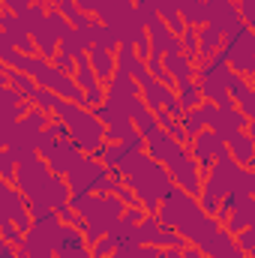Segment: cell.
Segmentation results:
<instances>
[{"instance_id":"13","label":"cell","mask_w":255,"mask_h":258,"mask_svg":"<svg viewBox=\"0 0 255 258\" xmlns=\"http://www.w3.org/2000/svg\"><path fill=\"white\" fill-rule=\"evenodd\" d=\"M3 84H9V87H15L27 102H33L36 99V93H39V84H36V78L33 75H27V72H21V69H12V66H3Z\"/></svg>"},{"instance_id":"31","label":"cell","mask_w":255,"mask_h":258,"mask_svg":"<svg viewBox=\"0 0 255 258\" xmlns=\"http://www.w3.org/2000/svg\"><path fill=\"white\" fill-rule=\"evenodd\" d=\"M45 3H48V6H63L66 0H45Z\"/></svg>"},{"instance_id":"14","label":"cell","mask_w":255,"mask_h":258,"mask_svg":"<svg viewBox=\"0 0 255 258\" xmlns=\"http://www.w3.org/2000/svg\"><path fill=\"white\" fill-rule=\"evenodd\" d=\"M249 225H255V198L243 195L240 204H237V207L231 210V216L225 219V228H228L231 234H240V231H246Z\"/></svg>"},{"instance_id":"20","label":"cell","mask_w":255,"mask_h":258,"mask_svg":"<svg viewBox=\"0 0 255 258\" xmlns=\"http://www.w3.org/2000/svg\"><path fill=\"white\" fill-rule=\"evenodd\" d=\"M183 129H186V135L195 138L198 132H204L207 129V114H204V105H198V108H192L183 114Z\"/></svg>"},{"instance_id":"5","label":"cell","mask_w":255,"mask_h":258,"mask_svg":"<svg viewBox=\"0 0 255 258\" xmlns=\"http://www.w3.org/2000/svg\"><path fill=\"white\" fill-rule=\"evenodd\" d=\"M0 24H3V36H0V42H9L12 48H18V51H24V54H39L36 39L27 33V27L21 24V18H18L15 12H6V9H3Z\"/></svg>"},{"instance_id":"17","label":"cell","mask_w":255,"mask_h":258,"mask_svg":"<svg viewBox=\"0 0 255 258\" xmlns=\"http://www.w3.org/2000/svg\"><path fill=\"white\" fill-rule=\"evenodd\" d=\"M180 12H183V21H186L189 27H204V24H210V3H207V0H186Z\"/></svg>"},{"instance_id":"10","label":"cell","mask_w":255,"mask_h":258,"mask_svg":"<svg viewBox=\"0 0 255 258\" xmlns=\"http://www.w3.org/2000/svg\"><path fill=\"white\" fill-rule=\"evenodd\" d=\"M222 45H225V33L219 27H213V24L198 27V63L213 60L222 51Z\"/></svg>"},{"instance_id":"27","label":"cell","mask_w":255,"mask_h":258,"mask_svg":"<svg viewBox=\"0 0 255 258\" xmlns=\"http://www.w3.org/2000/svg\"><path fill=\"white\" fill-rule=\"evenodd\" d=\"M75 3H78V6H81V9H84L87 15L99 18V12L105 9V3H108V0H75Z\"/></svg>"},{"instance_id":"22","label":"cell","mask_w":255,"mask_h":258,"mask_svg":"<svg viewBox=\"0 0 255 258\" xmlns=\"http://www.w3.org/2000/svg\"><path fill=\"white\" fill-rule=\"evenodd\" d=\"M51 117H54V114L42 111L39 105H30V108L24 111V117H21V120H24L27 126H33V129H39V132H42V129H48V123H51Z\"/></svg>"},{"instance_id":"4","label":"cell","mask_w":255,"mask_h":258,"mask_svg":"<svg viewBox=\"0 0 255 258\" xmlns=\"http://www.w3.org/2000/svg\"><path fill=\"white\" fill-rule=\"evenodd\" d=\"M198 249L210 258H249V252L240 249L237 234H231L225 225H219L213 234H207V237L198 243Z\"/></svg>"},{"instance_id":"7","label":"cell","mask_w":255,"mask_h":258,"mask_svg":"<svg viewBox=\"0 0 255 258\" xmlns=\"http://www.w3.org/2000/svg\"><path fill=\"white\" fill-rule=\"evenodd\" d=\"M168 174H171V180L183 189V192L195 195V198H201V192H204V171H201V165L192 159V153L183 159V162H177L174 168H168Z\"/></svg>"},{"instance_id":"19","label":"cell","mask_w":255,"mask_h":258,"mask_svg":"<svg viewBox=\"0 0 255 258\" xmlns=\"http://www.w3.org/2000/svg\"><path fill=\"white\" fill-rule=\"evenodd\" d=\"M57 9L66 15V21H69L72 27H78V30H84V27H90V24H93V15H87L75 0H66L63 6H57Z\"/></svg>"},{"instance_id":"25","label":"cell","mask_w":255,"mask_h":258,"mask_svg":"<svg viewBox=\"0 0 255 258\" xmlns=\"http://www.w3.org/2000/svg\"><path fill=\"white\" fill-rule=\"evenodd\" d=\"M183 51L198 60V27H186L183 30Z\"/></svg>"},{"instance_id":"11","label":"cell","mask_w":255,"mask_h":258,"mask_svg":"<svg viewBox=\"0 0 255 258\" xmlns=\"http://www.w3.org/2000/svg\"><path fill=\"white\" fill-rule=\"evenodd\" d=\"M87 57H90V63H93V69H96V75H99L102 84H108L114 78V72H117V51H108L102 45H90Z\"/></svg>"},{"instance_id":"12","label":"cell","mask_w":255,"mask_h":258,"mask_svg":"<svg viewBox=\"0 0 255 258\" xmlns=\"http://www.w3.org/2000/svg\"><path fill=\"white\" fill-rule=\"evenodd\" d=\"M228 153L234 156L237 165H243V168H255V138L249 135V129L237 132V135L228 141Z\"/></svg>"},{"instance_id":"30","label":"cell","mask_w":255,"mask_h":258,"mask_svg":"<svg viewBox=\"0 0 255 258\" xmlns=\"http://www.w3.org/2000/svg\"><path fill=\"white\" fill-rule=\"evenodd\" d=\"M159 258H183V249H162Z\"/></svg>"},{"instance_id":"26","label":"cell","mask_w":255,"mask_h":258,"mask_svg":"<svg viewBox=\"0 0 255 258\" xmlns=\"http://www.w3.org/2000/svg\"><path fill=\"white\" fill-rule=\"evenodd\" d=\"M144 216H147V210H144L141 204H135V207H126V210H123L120 222H123V225H141V222H144Z\"/></svg>"},{"instance_id":"2","label":"cell","mask_w":255,"mask_h":258,"mask_svg":"<svg viewBox=\"0 0 255 258\" xmlns=\"http://www.w3.org/2000/svg\"><path fill=\"white\" fill-rule=\"evenodd\" d=\"M189 150H192V159H195V162L201 165V171L207 174L216 159L228 156V141H222L213 129H204V132H198L195 138H189Z\"/></svg>"},{"instance_id":"24","label":"cell","mask_w":255,"mask_h":258,"mask_svg":"<svg viewBox=\"0 0 255 258\" xmlns=\"http://www.w3.org/2000/svg\"><path fill=\"white\" fill-rule=\"evenodd\" d=\"M0 231H3V240H6V243H12V246H21V243H24V237H27V234L12 222V219H3Z\"/></svg>"},{"instance_id":"1","label":"cell","mask_w":255,"mask_h":258,"mask_svg":"<svg viewBox=\"0 0 255 258\" xmlns=\"http://www.w3.org/2000/svg\"><path fill=\"white\" fill-rule=\"evenodd\" d=\"M66 183L72 195H84V192H111V183H114V174L111 168L96 159V156H84L69 174H66Z\"/></svg>"},{"instance_id":"18","label":"cell","mask_w":255,"mask_h":258,"mask_svg":"<svg viewBox=\"0 0 255 258\" xmlns=\"http://www.w3.org/2000/svg\"><path fill=\"white\" fill-rule=\"evenodd\" d=\"M177 96H180V102H183V108H186V111L198 108V105H204V93H201V84H198V78L177 81Z\"/></svg>"},{"instance_id":"28","label":"cell","mask_w":255,"mask_h":258,"mask_svg":"<svg viewBox=\"0 0 255 258\" xmlns=\"http://www.w3.org/2000/svg\"><path fill=\"white\" fill-rule=\"evenodd\" d=\"M54 63L60 66L63 72H69V75H75V57H69L66 51H57V57H54Z\"/></svg>"},{"instance_id":"6","label":"cell","mask_w":255,"mask_h":258,"mask_svg":"<svg viewBox=\"0 0 255 258\" xmlns=\"http://www.w3.org/2000/svg\"><path fill=\"white\" fill-rule=\"evenodd\" d=\"M147 36H150V54H183V36H177L162 18H156L150 27H147Z\"/></svg>"},{"instance_id":"9","label":"cell","mask_w":255,"mask_h":258,"mask_svg":"<svg viewBox=\"0 0 255 258\" xmlns=\"http://www.w3.org/2000/svg\"><path fill=\"white\" fill-rule=\"evenodd\" d=\"M228 90H231V99L240 102L237 108H240L249 120H255V84L252 81L243 78V75H237V72L231 69V75H228Z\"/></svg>"},{"instance_id":"23","label":"cell","mask_w":255,"mask_h":258,"mask_svg":"<svg viewBox=\"0 0 255 258\" xmlns=\"http://www.w3.org/2000/svg\"><path fill=\"white\" fill-rule=\"evenodd\" d=\"M117 249H120V240H117L114 234H105V237H99L96 243H90L93 258H108V255H114Z\"/></svg>"},{"instance_id":"32","label":"cell","mask_w":255,"mask_h":258,"mask_svg":"<svg viewBox=\"0 0 255 258\" xmlns=\"http://www.w3.org/2000/svg\"><path fill=\"white\" fill-rule=\"evenodd\" d=\"M249 81H252V84H255V75H252V78H249Z\"/></svg>"},{"instance_id":"21","label":"cell","mask_w":255,"mask_h":258,"mask_svg":"<svg viewBox=\"0 0 255 258\" xmlns=\"http://www.w3.org/2000/svg\"><path fill=\"white\" fill-rule=\"evenodd\" d=\"M18 153H12L9 147H3V153H0V174H3V180L6 183H15V174H18Z\"/></svg>"},{"instance_id":"3","label":"cell","mask_w":255,"mask_h":258,"mask_svg":"<svg viewBox=\"0 0 255 258\" xmlns=\"http://www.w3.org/2000/svg\"><path fill=\"white\" fill-rule=\"evenodd\" d=\"M147 153H150L156 162H162L165 168H174L177 162H183V159L189 156L186 144L177 141V138H171L165 129H159V132H153V135L147 138Z\"/></svg>"},{"instance_id":"29","label":"cell","mask_w":255,"mask_h":258,"mask_svg":"<svg viewBox=\"0 0 255 258\" xmlns=\"http://www.w3.org/2000/svg\"><path fill=\"white\" fill-rule=\"evenodd\" d=\"M15 249H18V246H12V243L3 240V243H0V258H24L21 252H15Z\"/></svg>"},{"instance_id":"8","label":"cell","mask_w":255,"mask_h":258,"mask_svg":"<svg viewBox=\"0 0 255 258\" xmlns=\"http://www.w3.org/2000/svg\"><path fill=\"white\" fill-rule=\"evenodd\" d=\"M207 3H210V24L219 27L225 36L234 33L237 24H243L240 21V3L237 0H207Z\"/></svg>"},{"instance_id":"16","label":"cell","mask_w":255,"mask_h":258,"mask_svg":"<svg viewBox=\"0 0 255 258\" xmlns=\"http://www.w3.org/2000/svg\"><path fill=\"white\" fill-rule=\"evenodd\" d=\"M90 30V42L93 45H102V48H108V51H117L123 42H120V33L114 30V27H108L105 21H99V18H93V24L87 27Z\"/></svg>"},{"instance_id":"15","label":"cell","mask_w":255,"mask_h":258,"mask_svg":"<svg viewBox=\"0 0 255 258\" xmlns=\"http://www.w3.org/2000/svg\"><path fill=\"white\" fill-rule=\"evenodd\" d=\"M165 69H168V75L174 78V84H177V81L198 78V60L189 57L186 51H183V54H168V57H165Z\"/></svg>"}]
</instances>
